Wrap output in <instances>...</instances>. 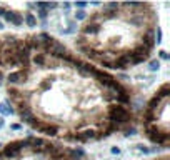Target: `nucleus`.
<instances>
[{
	"label": "nucleus",
	"mask_w": 170,
	"mask_h": 160,
	"mask_svg": "<svg viewBox=\"0 0 170 160\" xmlns=\"http://www.w3.org/2000/svg\"><path fill=\"white\" fill-rule=\"evenodd\" d=\"M0 15L4 17L7 22H10L12 25H22L23 23V15L18 14V12H14V10H0Z\"/></svg>",
	"instance_id": "nucleus-5"
},
{
	"label": "nucleus",
	"mask_w": 170,
	"mask_h": 160,
	"mask_svg": "<svg viewBox=\"0 0 170 160\" xmlns=\"http://www.w3.org/2000/svg\"><path fill=\"white\" fill-rule=\"evenodd\" d=\"M169 105L170 85L169 82H164L149 98L142 112V135L162 149H169L170 145Z\"/></svg>",
	"instance_id": "nucleus-4"
},
{
	"label": "nucleus",
	"mask_w": 170,
	"mask_h": 160,
	"mask_svg": "<svg viewBox=\"0 0 170 160\" xmlns=\"http://www.w3.org/2000/svg\"><path fill=\"white\" fill-rule=\"evenodd\" d=\"M149 160H170V157H169V154H164V155H157V157L149 159Z\"/></svg>",
	"instance_id": "nucleus-8"
},
{
	"label": "nucleus",
	"mask_w": 170,
	"mask_h": 160,
	"mask_svg": "<svg viewBox=\"0 0 170 160\" xmlns=\"http://www.w3.org/2000/svg\"><path fill=\"white\" fill-rule=\"evenodd\" d=\"M27 22H28V25H30V27H33L37 20H35V17L32 15V14H27Z\"/></svg>",
	"instance_id": "nucleus-7"
},
{
	"label": "nucleus",
	"mask_w": 170,
	"mask_h": 160,
	"mask_svg": "<svg viewBox=\"0 0 170 160\" xmlns=\"http://www.w3.org/2000/svg\"><path fill=\"white\" fill-rule=\"evenodd\" d=\"M5 70H7V65H5V43H4V37L0 35V83L4 82V78H5Z\"/></svg>",
	"instance_id": "nucleus-6"
},
{
	"label": "nucleus",
	"mask_w": 170,
	"mask_h": 160,
	"mask_svg": "<svg viewBox=\"0 0 170 160\" xmlns=\"http://www.w3.org/2000/svg\"><path fill=\"white\" fill-rule=\"evenodd\" d=\"M159 15L149 2L103 4L83 20L73 45L92 65L129 70L147 62L159 43Z\"/></svg>",
	"instance_id": "nucleus-2"
},
{
	"label": "nucleus",
	"mask_w": 170,
	"mask_h": 160,
	"mask_svg": "<svg viewBox=\"0 0 170 160\" xmlns=\"http://www.w3.org/2000/svg\"><path fill=\"white\" fill-rule=\"evenodd\" d=\"M2 37L7 100L32 130L60 144H92L134 125V93L115 75L48 33Z\"/></svg>",
	"instance_id": "nucleus-1"
},
{
	"label": "nucleus",
	"mask_w": 170,
	"mask_h": 160,
	"mask_svg": "<svg viewBox=\"0 0 170 160\" xmlns=\"http://www.w3.org/2000/svg\"><path fill=\"white\" fill-rule=\"evenodd\" d=\"M0 160H85V155L65 144L32 135L7 142L0 149Z\"/></svg>",
	"instance_id": "nucleus-3"
}]
</instances>
